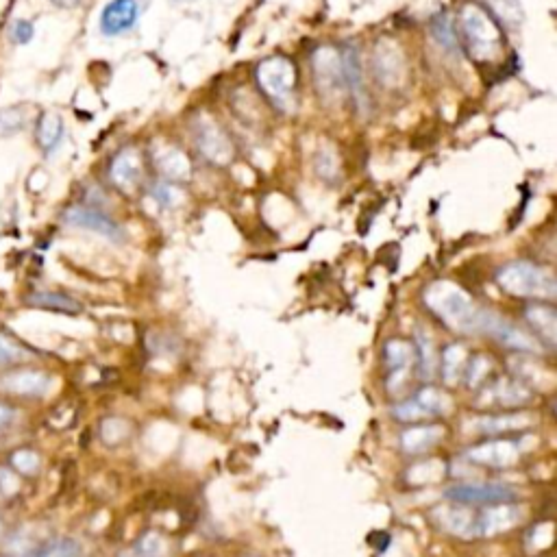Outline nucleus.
Segmentation results:
<instances>
[{
	"label": "nucleus",
	"instance_id": "79ce46f5",
	"mask_svg": "<svg viewBox=\"0 0 557 557\" xmlns=\"http://www.w3.org/2000/svg\"><path fill=\"white\" fill-rule=\"evenodd\" d=\"M120 557H142L140 553H135V551H131V553H122Z\"/></svg>",
	"mask_w": 557,
	"mask_h": 557
},
{
	"label": "nucleus",
	"instance_id": "6e6552de",
	"mask_svg": "<svg viewBox=\"0 0 557 557\" xmlns=\"http://www.w3.org/2000/svg\"><path fill=\"white\" fill-rule=\"evenodd\" d=\"M312 74L320 94L325 98H338L344 90L340 51L331 46L316 48V53L312 55Z\"/></svg>",
	"mask_w": 557,
	"mask_h": 557
},
{
	"label": "nucleus",
	"instance_id": "39448f33",
	"mask_svg": "<svg viewBox=\"0 0 557 557\" xmlns=\"http://www.w3.org/2000/svg\"><path fill=\"white\" fill-rule=\"evenodd\" d=\"M444 497L449 501H453L455 505H481V507H492V505H505V503H516L518 490L514 486L507 484H492V481H486V484H455L451 488H447Z\"/></svg>",
	"mask_w": 557,
	"mask_h": 557
},
{
	"label": "nucleus",
	"instance_id": "4468645a",
	"mask_svg": "<svg viewBox=\"0 0 557 557\" xmlns=\"http://www.w3.org/2000/svg\"><path fill=\"white\" fill-rule=\"evenodd\" d=\"M144 175L142 155L135 148H122V151L111 159L109 179L122 192H133L138 188Z\"/></svg>",
	"mask_w": 557,
	"mask_h": 557
},
{
	"label": "nucleus",
	"instance_id": "2f4dec72",
	"mask_svg": "<svg viewBox=\"0 0 557 557\" xmlns=\"http://www.w3.org/2000/svg\"><path fill=\"white\" fill-rule=\"evenodd\" d=\"M529 423L527 416H486L481 418L479 429L484 433H505L523 429Z\"/></svg>",
	"mask_w": 557,
	"mask_h": 557
},
{
	"label": "nucleus",
	"instance_id": "5701e85b",
	"mask_svg": "<svg viewBox=\"0 0 557 557\" xmlns=\"http://www.w3.org/2000/svg\"><path fill=\"white\" fill-rule=\"evenodd\" d=\"M442 523L449 527L451 534L460 538H477V514L466 510L464 505H455L442 512Z\"/></svg>",
	"mask_w": 557,
	"mask_h": 557
},
{
	"label": "nucleus",
	"instance_id": "393cba45",
	"mask_svg": "<svg viewBox=\"0 0 557 557\" xmlns=\"http://www.w3.org/2000/svg\"><path fill=\"white\" fill-rule=\"evenodd\" d=\"M464 364H468V353L462 344H451L442 353V375L444 381L453 386L464 373Z\"/></svg>",
	"mask_w": 557,
	"mask_h": 557
},
{
	"label": "nucleus",
	"instance_id": "1a4fd4ad",
	"mask_svg": "<svg viewBox=\"0 0 557 557\" xmlns=\"http://www.w3.org/2000/svg\"><path fill=\"white\" fill-rule=\"evenodd\" d=\"M64 222L74 229H83V231H92L98 233L101 238L120 244L125 240V231L118 225L114 218H109L107 214H103L101 209L94 207H79L74 205L70 209H66L64 214Z\"/></svg>",
	"mask_w": 557,
	"mask_h": 557
},
{
	"label": "nucleus",
	"instance_id": "aec40b11",
	"mask_svg": "<svg viewBox=\"0 0 557 557\" xmlns=\"http://www.w3.org/2000/svg\"><path fill=\"white\" fill-rule=\"evenodd\" d=\"M3 547L7 557H37L44 549V542L37 540V536L29 529H14L5 534Z\"/></svg>",
	"mask_w": 557,
	"mask_h": 557
},
{
	"label": "nucleus",
	"instance_id": "9d476101",
	"mask_svg": "<svg viewBox=\"0 0 557 557\" xmlns=\"http://www.w3.org/2000/svg\"><path fill=\"white\" fill-rule=\"evenodd\" d=\"M481 333H488L497 342H501L503 346L512 351H521V353H538L540 351V342L536 338H531L527 331H523L521 327H516L510 320L501 318L499 314L488 312L484 314V323H481Z\"/></svg>",
	"mask_w": 557,
	"mask_h": 557
},
{
	"label": "nucleus",
	"instance_id": "f704fd0d",
	"mask_svg": "<svg viewBox=\"0 0 557 557\" xmlns=\"http://www.w3.org/2000/svg\"><path fill=\"white\" fill-rule=\"evenodd\" d=\"M20 486H22V477L16 473V470L9 464L0 466V494H3L5 499H14L20 494Z\"/></svg>",
	"mask_w": 557,
	"mask_h": 557
},
{
	"label": "nucleus",
	"instance_id": "ddd939ff",
	"mask_svg": "<svg viewBox=\"0 0 557 557\" xmlns=\"http://www.w3.org/2000/svg\"><path fill=\"white\" fill-rule=\"evenodd\" d=\"M140 18V3L138 0H111L101 11L98 27L105 37H118L129 33L135 22Z\"/></svg>",
	"mask_w": 557,
	"mask_h": 557
},
{
	"label": "nucleus",
	"instance_id": "bb28decb",
	"mask_svg": "<svg viewBox=\"0 0 557 557\" xmlns=\"http://www.w3.org/2000/svg\"><path fill=\"white\" fill-rule=\"evenodd\" d=\"M29 122V111L24 105H11L0 109V138L18 135Z\"/></svg>",
	"mask_w": 557,
	"mask_h": 557
},
{
	"label": "nucleus",
	"instance_id": "0eeeda50",
	"mask_svg": "<svg viewBox=\"0 0 557 557\" xmlns=\"http://www.w3.org/2000/svg\"><path fill=\"white\" fill-rule=\"evenodd\" d=\"M53 388V377L35 368H9L0 375V392L22 399H42Z\"/></svg>",
	"mask_w": 557,
	"mask_h": 557
},
{
	"label": "nucleus",
	"instance_id": "6ab92c4d",
	"mask_svg": "<svg viewBox=\"0 0 557 557\" xmlns=\"http://www.w3.org/2000/svg\"><path fill=\"white\" fill-rule=\"evenodd\" d=\"M64 135H66L64 120H61L57 114H42L40 120H37L35 138L46 155H53L57 151L61 140H64Z\"/></svg>",
	"mask_w": 557,
	"mask_h": 557
},
{
	"label": "nucleus",
	"instance_id": "c756f323",
	"mask_svg": "<svg viewBox=\"0 0 557 557\" xmlns=\"http://www.w3.org/2000/svg\"><path fill=\"white\" fill-rule=\"evenodd\" d=\"M31 351L27 346H22L16 338L0 333V368H14L22 362H27Z\"/></svg>",
	"mask_w": 557,
	"mask_h": 557
},
{
	"label": "nucleus",
	"instance_id": "423d86ee",
	"mask_svg": "<svg viewBox=\"0 0 557 557\" xmlns=\"http://www.w3.org/2000/svg\"><path fill=\"white\" fill-rule=\"evenodd\" d=\"M194 142L198 153H201L209 164L222 168L233 162V144L229 135L222 131V127L214 118L198 116L194 120Z\"/></svg>",
	"mask_w": 557,
	"mask_h": 557
},
{
	"label": "nucleus",
	"instance_id": "a878e982",
	"mask_svg": "<svg viewBox=\"0 0 557 557\" xmlns=\"http://www.w3.org/2000/svg\"><path fill=\"white\" fill-rule=\"evenodd\" d=\"M494 399L501 405H521L531 399V390L523 381L503 379L497 383V388H494Z\"/></svg>",
	"mask_w": 557,
	"mask_h": 557
},
{
	"label": "nucleus",
	"instance_id": "7c9ffc66",
	"mask_svg": "<svg viewBox=\"0 0 557 557\" xmlns=\"http://www.w3.org/2000/svg\"><path fill=\"white\" fill-rule=\"evenodd\" d=\"M414 401L423 407V412L427 416H440L447 412V396H444L440 390L436 388H431V386H425L423 390H418L416 396H414Z\"/></svg>",
	"mask_w": 557,
	"mask_h": 557
},
{
	"label": "nucleus",
	"instance_id": "72a5a7b5",
	"mask_svg": "<svg viewBox=\"0 0 557 557\" xmlns=\"http://www.w3.org/2000/svg\"><path fill=\"white\" fill-rule=\"evenodd\" d=\"M151 198L162 209H172L177 205V198H181V190L175 183L162 181V183H155L151 188Z\"/></svg>",
	"mask_w": 557,
	"mask_h": 557
},
{
	"label": "nucleus",
	"instance_id": "4c0bfd02",
	"mask_svg": "<svg viewBox=\"0 0 557 557\" xmlns=\"http://www.w3.org/2000/svg\"><path fill=\"white\" fill-rule=\"evenodd\" d=\"M33 35H35V27H33V22H29V20H16L9 29L11 42L18 44V46H27L33 40Z\"/></svg>",
	"mask_w": 557,
	"mask_h": 557
},
{
	"label": "nucleus",
	"instance_id": "a211bd4d",
	"mask_svg": "<svg viewBox=\"0 0 557 557\" xmlns=\"http://www.w3.org/2000/svg\"><path fill=\"white\" fill-rule=\"evenodd\" d=\"M444 436V427L442 425H423V427H414L407 429L405 433H401V449L407 455H420L429 451L431 447L442 440Z\"/></svg>",
	"mask_w": 557,
	"mask_h": 557
},
{
	"label": "nucleus",
	"instance_id": "c9c22d12",
	"mask_svg": "<svg viewBox=\"0 0 557 557\" xmlns=\"http://www.w3.org/2000/svg\"><path fill=\"white\" fill-rule=\"evenodd\" d=\"M135 553H140L142 557H164L166 555V540L159 534H146L138 542V549Z\"/></svg>",
	"mask_w": 557,
	"mask_h": 557
},
{
	"label": "nucleus",
	"instance_id": "58836bf2",
	"mask_svg": "<svg viewBox=\"0 0 557 557\" xmlns=\"http://www.w3.org/2000/svg\"><path fill=\"white\" fill-rule=\"evenodd\" d=\"M18 423V410L7 401H0V436Z\"/></svg>",
	"mask_w": 557,
	"mask_h": 557
},
{
	"label": "nucleus",
	"instance_id": "f03ea898",
	"mask_svg": "<svg viewBox=\"0 0 557 557\" xmlns=\"http://www.w3.org/2000/svg\"><path fill=\"white\" fill-rule=\"evenodd\" d=\"M457 24H460L462 44L477 64H492L503 55L505 35L490 11L479 5H464Z\"/></svg>",
	"mask_w": 557,
	"mask_h": 557
},
{
	"label": "nucleus",
	"instance_id": "a19ab883",
	"mask_svg": "<svg viewBox=\"0 0 557 557\" xmlns=\"http://www.w3.org/2000/svg\"><path fill=\"white\" fill-rule=\"evenodd\" d=\"M5 534H7V525H5V521H3V516H0V542H3Z\"/></svg>",
	"mask_w": 557,
	"mask_h": 557
},
{
	"label": "nucleus",
	"instance_id": "dca6fc26",
	"mask_svg": "<svg viewBox=\"0 0 557 557\" xmlns=\"http://www.w3.org/2000/svg\"><path fill=\"white\" fill-rule=\"evenodd\" d=\"M155 168L168 183H185L192 177L190 159L177 146H162L155 151Z\"/></svg>",
	"mask_w": 557,
	"mask_h": 557
},
{
	"label": "nucleus",
	"instance_id": "ea45409f",
	"mask_svg": "<svg viewBox=\"0 0 557 557\" xmlns=\"http://www.w3.org/2000/svg\"><path fill=\"white\" fill-rule=\"evenodd\" d=\"M51 3L59 9H72V7H77L81 0H51Z\"/></svg>",
	"mask_w": 557,
	"mask_h": 557
},
{
	"label": "nucleus",
	"instance_id": "f257e3e1",
	"mask_svg": "<svg viewBox=\"0 0 557 557\" xmlns=\"http://www.w3.org/2000/svg\"><path fill=\"white\" fill-rule=\"evenodd\" d=\"M425 305L431 309L442 325L457 333H481L486 309L475 305V301L451 281H436L423 294Z\"/></svg>",
	"mask_w": 557,
	"mask_h": 557
},
{
	"label": "nucleus",
	"instance_id": "4be33fe9",
	"mask_svg": "<svg viewBox=\"0 0 557 557\" xmlns=\"http://www.w3.org/2000/svg\"><path fill=\"white\" fill-rule=\"evenodd\" d=\"M342 57V77H344V88H349L357 103L364 98V79H362V64L360 55H357L355 46H346L340 53Z\"/></svg>",
	"mask_w": 557,
	"mask_h": 557
},
{
	"label": "nucleus",
	"instance_id": "cd10ccee",
	"mask_svg": "<svg viewBox=\"0 0 557 557\" xmlns=\"http://www.w3.org/2000/svg\"><path fill=\"white\" fill-rule=\"evenodd\" d=\"M431 35L442 48H447L449 53H457L460 51V40L455 35V27L449 18V14H438L436 18L431 20Z\"/></svg>",
	"mask_w": 557,
	"mask_h": 557
},
{
	"label": "nucleus",
	"instance_id": "b1692460",
	"mask_svg": "<svg viewBox=\"0 0 557 557\" xmlns=\"http://www.w3.org/2000/svg\"><path fill=\"white\" fill-rule=\"evenodd\" d=\"M414 355H416V368L418 375L429 381L436 373V346L425 329H416V342H414Z\"/></svg>",
	"mask_w": 557,
	"mask_h": 557
},
{
	"label": "nucleus",
	"instance_id": "473e14b6",
	"mask_svg": "<svg viewBox=\"0 0 557 557\" xmlns=\"http://www.w3.org/2000/svg\"><path fill=\"white\" fill-rule=\"evenodd\" d=\"M37 557H83V549L79 542H74L70 538H61L44 544V549Z\"/></svg>",
	"mask_w": 557,
	"mask_h": 557
},
{
	"label": "nucleus",
	"instance_id": "e433bc0d",
	"mask_svg": "<svg viewBox=\"0 0 557 557\" xmlns=\"http://www.w3.org/2000/svg\"><path fill=\"white\" fill-rule=\"evenodd\" d=\"M490 370V360L484 355H475L470 357L468 364H466V381L468 386H479V381L484 379V375Z\"/></svg>",
	"mask_w": 557,
	"mask_h": 557
},
{
	"label": "nucleus",
	"instance_id": "9b49d317",
	"mask_svg": "<svg viewBox=\"0 0 557 557\" xmlns=\"http://www.w3.org/2000/svg\"><path fill=\"white\" fill-rule=\"evenodd\" d=\"M383 362L388 370V390L396 392L405 386L407 375L412 373V366L416 364L414 344L407 340H388L383 346Z\"/></svg>",
	"mask_w": 557,
	"mask_h": 557
},
{
	"label": "nucleus",
	"instance_id": "c85d7f7f",
	"mask_svg": "<svg viewBox=\"0 0 557 557\" xmlns=\"http://www.w3.org/2000/svg\"><path fill=\"white\" fill-rule=\"evenodd\" d=\"M9 466L14 468L20 477H37L42 468V457L35 449H16L9 455Z\"/></svg>",
	"mask_w": 557,
	"mask_h": 557
},
{
	"label": "nucleus",
	"instance_id": "37998d69",
	"mask_svg": "<svg viewBox=\"0 0 557 557\" xmlns=\"http://www.w3.org/2000/svg\"><path fill=\"white\" fill-rule=\"evenodd\" d=\"M0 557H7V555H0Z\"/></svg>",
	"mask_w": 557,
	"mask_h": 557
},
{
	"label": "nucleus",
	"instance_id": "f3484780",
	"mask_svg": "<svg viewBox=\"0 0 557 557\" xmlns=\"http://www.w3.org/2000/svg\"><path fill=\"white\" fill-rule=\"evenodd\" d=\"M527 325L536 331L538 342L547 344L549 349L555 346L557 340V312L553 305L547 303H531L523 312Z\"/></svg>",
	"mask_w": 557,
	"mask_h": 557
},
{
	"label": "nucleus",
	"instance_id": "f8f14e48",
	"mask_svg": "<svg viewBox=\"0 0 557 557\" xmlns=\"http://www.w3.org/2000/svg\"><path fill=\"white\" fill-rule=\"evenodd\" d=\"M523 453V444L518 440H488L484 444L468 449L466 457L470 462L490 466V468H507L518 462Z\"/></svg>",
	"mask_w": 557,
	"mask_h": 557
},
{
	"label": "nucleus",
	"instance_id": "7ed1b4c3",
	"mask_svg": "<svg viewBox=\"0 0 557 557\" xmlns=\"http://www.w3.org/2000/svg\"><path fill=\"white\" fill-rule=\"evenodd\" d=\"M494 279H497L503 292L518 296V299L551 301L557 294V281L553 270L534 262H527V259H518V262L501 266Z\"/></svg>",
	"mask_w": 557,
	"mask_h": 557
},
{
	"label": "nucleus",
	"instance_id": "412c9836",
	"mask_svg": "<svg viewBox=\"0 0 557 557\" xmlns=\"http://www.w3.org/2000/svg\"><path fill=\"white\" fill-rule=\"evenodd\" d=\"M24 303L31 307H40V309H51V312H61V314H79L81 312V303L74 301L72 296L61 294V292H31Z\"/></svg>",
	"mask_w": 557,
	"mask_h": 557
},
{
	"label": "nucleus",
	"instance_id": "2eb2a0df",
	"mask_svg": "<svg viewBox=\"0 0 557 557\" xmlns=\"http://www.w3.org/2000/svg\"><path fill=\"white\" fill-rule=\"evenodd\" d=\"M518 518H521V510L514 503L486 507L484 512L477 514V538L501 534V531L514 527Z\"/></svg>",
	"mask_w": 557,
	"mask_h": 557
},
{
	"label": "nucleus",
	"instance_id": "20e7f679",
	"mask_svg": "<svg viewBox=\"0 0 557 557\" xmlns=\"http://www.w3.org/2000/svg\"><path fill=\"white\" fill-rule=\"evenodd\" d=\"M296 79V68L288 57H268L255 68L259 90L281 114H292L296 107Z\"/></svg>",
	"mask_w": 557,
	"mask_h": 557
}]
</instances>
